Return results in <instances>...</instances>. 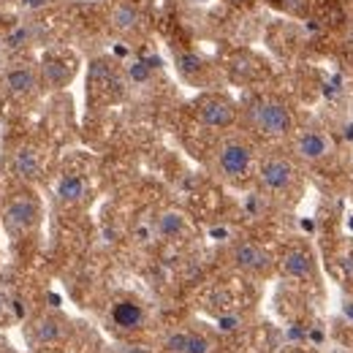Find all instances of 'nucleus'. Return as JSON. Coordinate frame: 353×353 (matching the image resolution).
I'll return each instance as SVG.
<instances>
[{"label":"nucleus","instance_id":"f257e3e1","mask_svg":"<svg viewBox=\"0 0 353 353\" xmlns=\"http://www.w3.org/2000/svg\"><path fill=\"white\" fill-rule=\"evenodd\" d=\"M245 125L256 136L269 139V141H283L291 139L296 131V117L291 112V106L277 98V95H256L245 103L242 109Z\"/></svg>","mask_w":353,"mask_h":353},{"label":"nucleus","instance_id":"f03ea898","mask_svg":"<svg viewBox=\"0 0 353 353\" xmlns=\"http://www.w3.org/2000/svg\"><path fill=\"white\" fill-rule=\"evenodd\" d=\"M215 174L228 185H242L256 174V150L242 136H223L212 150Z\"/></svg>","mask_w":353,"mask_h":353},{"label":"nucleus","instance_id":"7ed1b4c3","mask_svg":"<svg viewBox=\"0 0 353 353\" xmlns=\"http://www.w3.org/2000/svg\"><path fill=\"white\" fill-rule=\"evenodd\" d=\"M256 179L261 185V190L274 196V199H285L296 190L299 185V166L296 158L291 152H266L256 161Z\"/></svg>","mask_w":353,"mask_h":353},{"label":"nucleus","instance_id":"20e7f679","mask_svg":"<svg viewBox=\"0 0 353 353\" xmlns=\"http://www.w3.org/2000/svg\"><path fill=\"white\" fill-rule=\"evenodd\" d=\"M41 221V201L33 190H17L8 196L3 207V228L11 236H25L30 234Z\"/></svg>","mask_w":353,"mask_h":353},{"label":"nucleus","instance_id":"39448f33","mask_svg":"<svg viewBox=\"0 0 353 353\" xmlns=\"http://www.w3.org/2000/svg\"><path fill=\"white\" fill-rule=\"evenodd\" d=\"M291 155L302 163H323L334 155V141L326 128L321 125H307V128H296L291 136Z\"/></svg>","mask_w":353,"mask_h":353},{"label":"nucleus","instance_id":"423d86ee","mask_svg":"<svg viewBox=\"0 0 353 353\" xmlns=\"http://www.w3.org/2000/svg\"><path fill=\"white\" fill-rule=\"evenodd\" d=\"M193 112H196V120H199L204 128H212V131H225V128H231V125L236 123V114H239L236 103H234L231 98L221 95V92H207V95H201V98L196 101Z\"/></svg>","mask_w":353,"mask_h":353},{"label":"nucleus","instance_id":"0eeeda50","mask_svg":"<svg viewBox=\"0 0 353 353\" xmlns=\"http://www.w3.org/2000/svg\"><path fill=\"white\" fill-rule=\"evenodd\" d=\"M231 264L236 266L239 272L250 274V277H266L274 269V256L266 250L264 245L242 239L231 248Z\"/></svg>","mask_w":353,"mask_h":353},{"label":"nucleus","instance_id":"6e6552de","mask_svg":"<svg viewBox=\"0 0 353 353\" xmlns=\"http://www.w3.org/2000/svg\"><path fill=\"white\" fill-rule=\"evenodd\" d=\"M109 321L112 329L120 334H139L147 326V310L133 296H120L109 307Z\"/></svg>","mask_w":353,"mask_h":353},{"label":"nucleus","instance_id":"1a4fd4ad","mask_svg":"<svg viewBox=\"0 0 353 353\" xmlns=\"http://www.w3.org/2000/svg\"><path fill=\"white\" fill-rule=\"evenodd\" d=\"M68 334H71V323L57 312H44V315L33 318V323L28 329V337L41 348H54V345L65 343Z\"/></svg>","mask_w":353,"mask_h":353},{"label":"nucleus","instance_id":"9d476101","mask_svg":"<svg viewBox=\"0 0 353 353\" xmlns=\"http://www.w3.org/2000/svg\"><path fill=\"white\" fill-rule=\"evenodd\" d=\"M163 353H212L215 343L207 332L201 329H172L163 334L161 343Z\"/></svg>","mask_w":353,"mask_h":353},{"label":"nucleus","instance_id":"9b49d317","mask_svg":"<svg viewBox=\"0 0 353 353\" xmlns=\"http://www.w3.org/2000/svg\"><path fill=\"white\" fill-rule=\"evenodd\" d=\"M280 272L291 280H310L315 274V256L307 245H291L280 256Z\"/></svg>","mask_w":353,"mask_h":353},{"label":"nucleus","instance_id":"f8f14e48","mask_svg":"<svg viewBox=\"0 0 353 353\" xmlns=\"http://www.w3.org/2000/svg\"><path fill=\"white\" fill-rule=\"evenodd\" d=\"M0 88H3V92H6L8 98L25 101V98H30L36 90L41 88V77H39L33 68H25V65H19V68H11V71L3 77Z\"/></svg>","mask_w":353,"mask_h":353},{"label":"nucleus","instance_id":"ddd939ff","mask_svg":"<svg viewBox=\"0 0 353 353\" xmlns=\"http://www.w3.org/2000/svg\"><path fill=\"white\" fill-rule=\"evenodd\" d=\"M11 172H14L17 179H25V182L39 179L41 172H44L41 152H39L36 147H30V144L17 147V150H14V155H11Z\"/></svg>","mask_w":353,"mask_h":353},{"label":"nucleus","instance_id":"4468645a","mask_svg":"<svg viewBox=\"0 0 353 353\" xmlns=\"http://www.w3.org/2000/svg\"><path fill=\"white\" fill-rule=\"evenodd\" d=\"M109 28L120 36H131L141 28V11L128 3V0H120L109 8Z\"/></svg>","mask_w":353,"mask_h":353},{"label":"nucleus","instance_id":"2eb2a0df","mask_svg":"<svg viewBox=\"0 0 353 353\" xmlns=\"http://www.w3.org/2000/svg\"><path fill=\"white\" fill-rule=\"evenodd\" d=\"M57 199H60L63 204H68V207L82 204V201L88 199V182H85V176H79V174L60 176V182H57Z\"/></svg>","mask_w":353,"mask_h":353},{"label":"nucleus","instance_id":"dca6fc26","mask_svg":"<svg viewBox=\"0 0 353 353\" xmlns=\"http://www.w3.org/2000/svg\"><path fill=\"white\" fill-rule=\"evenodd\" d=\"M74 68L63 60H46V65L41 68V82L46 88H63L68 79H71Z\"/></svg>","mask_w":353,"mask_h":353},{"label":"nucleus","instance_id":"f3484780","mask_svg":"<svg viewBox=\"0 0 353 353\" xmlns=\"http://www.w3.org/2000/svg\"><path fill=\"white\" fill-rule=\"evenodd\" d=\"M155 228H158V234H161L163 239H176V236L185 234L188 223H185V215H179V212H174V210H169V212H163V215L155 221Z\"/></svg>","mask_w":353,"mask_h":353},{"label":"nucleus","instance_id":"a211bd4d","mask_svg":"<svg viewBox=\"0 0 353 353\" xmlns=\"http://www.w3.org/2000/svg\"><path fill=\"white\" fill-rule=\"evenodd\" d=\"M269 3L280 11H288V14H305L310 0H269Z\"/></svg>","mask_w":353,"mask_h":353},{"label":"nucleus","instance_id":"6ab92c4d","mask_svg":"<svg viewBox=\"0 0 353 353\" xmlns=\"http://www.w3.org/2000/svg\"><path fill=\"white\" fill-rule=\"evenodd\" d=\"M225 3H231V6H250L253 0H225Z\"/></svg>","mask_w":353,"mask_h":353},{"label":"nucleus","instance_id":"aec40b11","mask_svg":"<svg viewBox=\"0 0 353 353\" xmlns=\"http://www.w3.org/2000/svg\"><path fill=\"white\" fill-rule=\"evenodd\" d=\"M285 353H310V351H305V348H291V351H285Z\"/></svg>","mask_w":353,"mask_h":353}]
</instances>
